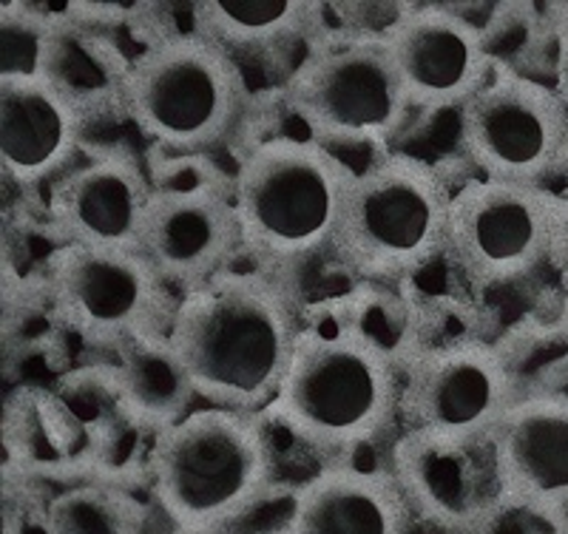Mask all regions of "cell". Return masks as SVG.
I'll use <instances>...</instances> for the list:
<instances>
[{
  "label": "cell",
  "instance_id": "cell-14",
  "mask_svg": "<svg viewBox=\"0 0 568 534\" xmlns=\"http://www.w3.org/2000/svg\"><path fill=\"white\" fill-rule=\"evenodd\" d=\"M413 109H464L491 80L486 40L449 9H415L384 32Z\"/></svg>",
  "mask_w": 568,
  "mask_h": 534
},
{
  "label": "cell",
  "instance_id": "cell-8",
  "mask_svg": "<svg viewBox=\"0 0 568 534\" xmlns=\"http://www.w3.org/2000/svg\"><path fill=\"white\" fill-rule=\"evenodd\" d=\"M287 100L313 134L336 142L387 140L413 109L384 34L313 54L291 80Z\"/></svg>",
  "mask_w": 568,
  "mask_h": 534
},
{
  "label": "cell",
  "instance_id": "cell-16",
  "mask_svg": "<svg viewBox=\"0 0 568 534\" xmlns=\"http://www.w3.org/2000/svg\"><path fill=\"white\" fill-rule=\"evenodd\" d=\"M83 105L54 80H0V168L38 185L78 154Z\"/></svg>",
  "mask_w": 568,
  "mask_h": 534
},
{
  "label": "cell",
  "instance_id": "cell-1",
  "mask_svg": "<svg viewBox=\"0 0 568 534\" xmlns=\"http://www.w3.org/2000/svg\"><path fill=\"white\" fill-rule=\"evenodd\" d=\"M196 395L220 410H271L302 324L278 284L225 271L182 296L169 328Z\"/></svg>",
  "mask_w": 568,
  "mask_h": 534
},
{
  "label": "cell",
  "instance_id": "cell-4",
  "mask_svg": "<svg viewBox=\"0 0 568 534\" xmlns=\"http://www.w3.org/2000/svg\"><path fill=\"white\" fill-rule=\"evenodd\" d=\"M355 174L318 142L273 137L233 180L242 242L258 259L291 264L333 245Z\"/></svg>",
  "mask_w": 568,
  "mask_h": 534
},
{
  "label": "cell",
  "instance_id": "cell-21",
  "mask_svg": "<svg viewBox=\"0 0 568 534\" xmlns=\"http://www.w3.org/2000/svg\"><path fill=\"white\" fill-rule=\"evenodd\" d=\"M149 517L129 492L89 483L60 492L45 506V534H145Z\"/></svg>",
  "mask_w": 568,
  "mask_h": 534
},
{
  "label": "cell",
  "instance_id": "cell-18",
  "mask_svg": "<svg viewBox=\"0 0 568 534\" xmlns=\"http://www.w3.org/2000/svg\"><path fill=\"white\" fill-rule=\"evenodd\" d=\"M409 521L413 506L393 472L333 466L296 492L284 534H409Z\"/></svg>",
  "mask_w": 568,
  "mask_h": 534
},
{
  "label": "cell",
  "instance_id": "cell-6",
  "mask_svg": "<svg viewBox=\"0 0 568 534\" xmlns=\"http://www.w3.org/2000/svg\"><path fill=\"white\" fill-rule=\"evenodd\" d=\"M453 191L438 171L409 154L384 157L355 174L333 251L369 279L400 276L446 248Z\"/></svg>",
  "mask_w": 568,
  "mask_h": 534
},
{
  "label": "cell",
  "instance_id": "cell-2",
  "mask_svg": "<svg viewBox=\"0 0 568 534\" xmlns=\"http://www.w3.org/2000/svg\"><path fill=\"white\" fill-rule=\"evenodd\" d=\"M400 410L395 361L373 335L336 319L302 328L271 412L293 439L322 452L378 441Z\"/></svg>",
  "mask_w": 568,
  "mask_h": 534
},
{
  "label": "cell",
  "instance_id": "cell-24",
  "mask_svg": "<svg viewBox=\"0 0 568 534\" xmlns=\"http://www.w3.org/2000/svg\"><path fill=\"white\" fill-rule=\"evenodd\" d=\"M557 94L568 109V38L560 46V58H557Z\"/></svg>",
  "mask_w": 568,
  "mask_h": 534
},
{
  "label": "cell",
  "instance_id": "cell-3",
  "mask_svg": "<svg viewBox=\"0 0 568 534\" xmlns=\"http://www.w3.org/2000/svg\"><path fill=\"white\" fill-rule=\"evenodd\" d=\"M273 477V446L251 412L196 410L151 446L156 503L182 534L233 526L265 501Z\"/></svg>",
  "mask_w": 568,
  "mask_h": 534
},
{
  "label": "cell",
  "instance_id": "cell-23",
  "mask_svg": "<svg viewBox=\"0 0 568 534\" xmlns=\"http://www.w3.org/2000/svg\"><path fill=\"white\" fill-rule=\"evenodd\" d=\"M551 268L557 276L562 279L568 290V197H562L560 213H557V228H555V242H551Z\"/></svg>",
  "mask_w": 568,
  "mask_h": 534
},
{
  "label": "cell",
  "instance_id": "cell-12",
  "mask_svg": "<svg viewBox=\"0 0 568 534\" xmlns=\"http://www.w3.org/2000/svg\"><path fill=\"white\" fill-rule=\"evenodd\" d=\"M511 406L504 355L486 342H460L409 361L398 415L409 430L449 439L491 435Z\"/></svg>",
  "mask_w": 568,
  "mask_h": 534
},
{
  "label": "cell",
  "instance_id": "cell-7",
  "mask_svg": "<svg viewBox=\"0 0 568 534\" xmlns=\"http://www.w3.org/2000/svg\"><path fill=\"white\" fill-rule=\"evenodd\" d=\"M49 293L85 342L120 347L171 328V288L140 251L63 245L49 264Z\"/></svg>",
  "mask_w": 568,
  "mask_h": 534
},
{
  "label": "cell",
  "instance_id": "cell-15",
  "mask_svg": "<svg viewBox=\"0 0 568 534\" xmlns=\"http://www.w3.org/2000/svg\"><path fill=\"white\" fill-rule=\"evenodd\" d=\"M154 191L134 157H94L54 188V225L65 245L140 251V231Z\"/></svg>",
  "mask_w": 568,
  "mask_h": 534
},
{
  "label": "cell",
  "instance_id": "cell-13",
  "mask_svg": "<svg viewBox=\"0 0 568 534\" xmlns=\"http://www.w3.org/2000/svg\"><path fill=\"white\" fill-rule=\"evenodd\" d=\"M245 248L233 197L211 188L154 191L140 231V253L171 290L194 293L227 271Z\"/></svg>",
  "mask_w": 568,
  "mask_h": 534
},
{
  "label": "cell",
  "instance_id": "cell-9",
  "mask_svg": "<svg viewBox=\"0 0 568 534\" xmlns=\"http://www.w3.org/2000/svg\"><path fill=\"white\" fill-rule=\"evenodd\" d=\"M560 202L542 185L469 182L453 193L446 248L478 284H511L549 262Z\"/></svg>",
  "mask_w": 568,
  "mask_h": 534
},
{
  "label": "cell",
  "instance_id": "cell-20",
  "mask_svg": "<svg viewBox=\"0 0 568 534\" xmlns=\"http://www.w3.org/2000/svg\"><path fill=\"white\" fill-rule=\"evenodd\" d=\"M318 12L304 0H205L196 3V34L222 49H267L296 38Z\"/></svg>",
  "mask_w": 568,
  "mask_h": 534
},
{
  "label": "cell",
  "instance_id": "cell-22",
  "mask_svg": "<svg viewBox=\"0 0 568 534\" xmlns=\"http://www.w3.org/2000/svg\"><path fill=\"white\" fill-rule=\"evenodd\" d=\"M63 29L29 3L0 7V80H54Z\"/></svg>",
  "mask_w": 568,
  "mask_h": 534
},
{
  "label": "cell",
  "instance_id": "cell-17",
  "mask_svg": "<svg viewBox=\"0 0 568 534\" xmlns=\"http://www.w3.org/2000/svg\"><path fill=\"white\" fill-rule=\"evenodd\" d=\"M495 444L511 506H568V395L511 404Z\"/></svg>",
  "mask_w": 568,
  "mask_h": 534
},
{
  "label": "cell",
  "instance_id": "cell-19",
  "mask_svg": "<svg viewBox=\"0 0 568 534\" xmlns=\"http://www.w3.org/2000/svg\"><path fill=\"white\" fill-rule=\"evenodd\" d=\"M116 353L120 361L114 367V386L129 419L160 435L194 412L191 401L196 399V390L182 367L169 330L136 335L120 344Z\"/></svg>",
  "mask_w": 568,
  "mask_h": 534
},
{
  "label": "cell",
  "instance_id": "cell-25",
  "mask_svg": "<svg viewBox=\"0 0 568 534\" xmlns=\"http://www.w3.org/2000/svg\"><path fill=\"white\" fill-rule=\"evenodd\" d=\"M560 171L568 177V137H566V149H562V160H560Z\"/></svg>",
  "mask_w": 568,
  "mask_h": 534
},
{
  "label": "cell",
  "instance_id": "cell-10",
  "mask_svg": "<svg viewBox=\"0 0 568 534\" xmlns=\"http://www.w3.org/2000/svg\"><path fill=\"white\" fill-rule=\"evenodd\" d=\"M568 109L557 89L497 74L460 109V142L486 180L540 185L560 171Z\"/></svg>",
  "mask_w": 568,
  "mask_h": 534
},
{
  "label": "cell",
  "instance_id": "cell-11",
  "mask_svg": "<svg viewBox=\"0 0 568 534\" xmlns=\"http://www.w3.org/2000/svg\"><path fill=\"white\" fill-rule=\"evenodd\" d=\"M393 475L409 506L449 534H484L511 506L495 432L449 439L407 430L393 450Z\"/></svg>",
  "mask_w": 568,
  "mask_h": 534
},
{
  "label": "cell",
  "instance_id": "cell-5",
  "mask_svg": "<svg viewBox=\"0 0 568 534\" xmlns=\"http://www.w3.org/2000/svg\"><path fill=\"white\" fill-rule=\"evenodd\" d=\"M245 97L233 54L196 32L145 49L123 83V103L142 134L180 154L216 149L240 120Z\"/></svg>",
  "mask_w": 568,
  "mask_h": 534
}]
</instances>
